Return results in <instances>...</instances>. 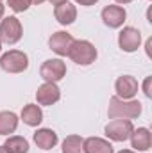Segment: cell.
Here are the masks:
<instances>
[{
	"instance_id": "1",
	"label": "cell",
	"mask_w": 152,
	"mask_h": 153,
	"mask_svg": "<svg viewBox=\"0 0 152 153\" xmlns=\"http://www.w3.org/2000/svg\"><path fill=\"white\" fill-rule=\"evenodd\" d=\"M141 114V103L138 100H122L116 94L111 96L109 100V109H108V116L114 119V117H122V119H136Z\"/></svg>"
},
{
	"instance_id": "2",
	"label": "cell",
	"mask_w": 152,
	"mask_h": 153,
	"mask_svg": "<svg viewBox=\"0 0 152 153\" xmlns=\"http://www.w3.org/2000/svg\"><path fill=\"white\" fill-rule=\"evenodd\" d=\"M68 57L79 66H90L97 59V48L93 43L86 39H75L68 52Z\"/></svg>"
},
{
	"instance_id": "3",
	"label": "cell",
	"mask_w": 152,
	"mask_h": 153,
	"mask_svg": "<svg viewBox=\"0 0 152 153\" xmlns=\"http://www.w3.org/2000/svg\"><path fill=\"white\" fill-rule=\"evenodd\" d=\"M0 68L5 73H23L29 68V57L20 50H9L0 57Z\"/></svg>"
},
{
	"instance_id": "4",
	"label": "cell",
	"mask_w": 152,
	"mask_h": 153,
	"mask_svg": "<svg viewBox=\"0 0 152 153\" xmlns=\"http://www.w3.org/2000/svg\"><path fill=\"white\" fill-rule=\"evenodd\" d=\"M132 130H134L132 121H131V119H122V117L111 119V121L106 125V128H104L106 135H108L111 141H114V143H123V141H127V139L131 137Z\"/></svg>"
},
{
	"instance_id": "5",
	"label": "cell",
	"mask_w": 152,
	"mask_h": 153,
	"mask_svg": "<svg viewBox=\"0 0 152 153\" xmlns=\"http://www.w3.org/2000/svg\"><path fill=\"white\" fill-rule=\"evenodd\" d=\"M23 36L22 23L16 16H7L0 22V41L5 45H16Z\"/></svg>"
},
{
	"instance_id": "6",
	"label": "cell",
	"mask_w": 152,
	"mask_h": 153,
	"mask_svg": "<svg viewBox=\"0 0 152 153\" xmlns=\"http://www.w3.org/2000/svg\"><path fill=\"white\" fill-rule=\"evenodd\" d=\"M39 75L45 82H52L57 84L59 80H63L66 75V64L61 59H48L41 64L39 68Z\"/></svg>"
},
{
	"instance_id": "7",
	"label": "cell",
	"mask_w": 152,
	"mask_h": 153,
	"mask_svg": "<svg viewBox=\"0 0 152 153\" xmlns=\"http://www.w3.org/2000/svg\"><path fill=\"white\" fill-rule=\"evenodd\" d=\"M141 45V32L134 27H123L118 34V46L127 52V53H132L140 48Z\"/></svg>"
},
{
	"instance_id": "8",
	"label": "cell",
	"mask_w": 152,
	"mask_h": 153,
	"mask_svg": "<svg viewBox=\"0 0 152 153\" xmlns=\"http://www.w3.org/2000/svg\"><path fill=\"white\" fill-rule=\"evenodd\" d=\"M100 18L106 27L109 29H120L127 18V11L122 5H106L100 13Z\"/></svg>"
},
{
	"instance_id": "9",
	"label": "cell",
	"mask_w": 152,
	"mask_h": 153,
	"mask_svg": "<svg viewBox=\"0 0 152 153\" xmlns=\"http://www.w3.org/2000/svg\"><path fill=\"white\" fill-rule=\"evenodd\" d=\"M74 41H75V39H74L72 34H68V32H65V30H59V32H54V34L48 38V46H50L52 52H56L57 55L65 57V55H68V52H70Z\"/></svg>"
},
{
	"instance_id": "10",
	"label": "cell",
	"mask_w": 152,
	"mask_h": 153,
	"mask_svg": "<svg viewBox=\"0 0 152 153\" xmlns=\"http://www.w3.org/2000/svg\"><path fill=\"white\" fill-rule=\"evenodd\" d=\"M114 91L116 96L122 100H132L138 93V80L131 75H122L114 82Z\"/></svg>"
},
{
	"instance_id": "11",
	"label": "cell",
	"mask_w": 152,
	"mask_h": 153,
	"mask_svg": "<svg viewBox=\"0 0 152 153\" xmlns=\"http://www.w3.org/2000/svg\"><path fill=\"white\" fill-rule=\"evenodd\" d=\"M59 98H61V91H59L57 84H52V82L41 84L36 91L38 105H54L59 102Z\"/></svg>"
},
{
	"instance_id": "12",
	"label": "cell",
	"mask_w": 152,
	"mask_h": 153,
	"mask_svg": "<svg viewBox=\"0 0 152 153\" xmlns=\"http://www.w3.org/2000/svg\"><path fill=\"white\" fill-rule=\"evenodd\" d=\"M131 146L136 152H149L152 146V134L149 128L141 126V128H134L131 134Z\"/></svg>"
},
{
	"instance_id": "13",
	"label": "cell",
	"mask_w": 152,
	"mask_h": 153,
	"mask_svg": "<svg viewBox=\"0 0 152 153\" xmlns=\"http://www.w3.org/2000/svg\"><path fill=\"white\" fill-rule=\"evenodd\" d=\"M54 16L61 25H72L77 20V7L70 2H63V4L56 5Z\"/></svg>"
},
{
	"instance_id": "14",
	"label": "cell",
	"mask_w": 152,
	"mask_h": 153,
	"mask_svg": "<svg viewBox=\"0 0 152 153\" xmlns=\"http://www.w3.org/2000/svg\"><path fill=\"white\" fill-rule=\"evenodd\" d=\"M57 134L52 128H39L34 134V143L39 150H52L57 144Z\"/></svg>"
},
{
	"instance_id": "15",
	"label": "cell",
	"mask_w": 152,
	"mask_h": 153,
	"mask_svg": "<svg viewBox=\"0 0 152 153\" xmlns=\"http://www.w3.org/2000/svg\"><path fill=\"white\" fill-rule=\"evenodd\" d=\"M22 121L27 125V126H38L39 123L43 121V111L41 107L36 103H29L22 109Z\"/></svg>"
},
{
	"instance_id": "16",
	"label": "cell",
	"mask_w": 152,
	"mask_h": 153,
	"mask_svg": "<svg viewBox=\"0 0 152 153\" xmlns=\"http://www.w3.org/2000/svg\"><path fill=\"white\" fill-rule=\"evenodd\" d=\"M84 153H113V146L106 139L88 137L84 139Z\"/></svg>"
},
{
	"instance_id": "17",
	"label": "cell",
	"mask_w": 152,
	"mask_h": 153,
	"mask_svg": "<svg viewBox=\"0 0 152 153\" xmlns=\"http://www.w3.org/2000/svg\"><path fill=\"white\" fill-rule=\"evenodd\" d=\"M16 128H18V116L11 111H2L0 112V135L14 134Z\"/></svg>"
},
{
	"instance_id": "18",
	"label": "cell",
	"mask_w": 152,
	"mask_h": 153,
	"mask_svg": "<svg viewBox=\"0 0 152 153\" xmlns=\"http://www.w3.org/2000/svg\"><path fill=\"white\" fill-rule=\"evenodd\" d=\"M4 146H5V150L9 153H27L29 152V143L22 135H11V137H7V141L4 143Z\"/></svg>"
},
{
	"instance_id": "19",
	"label": "cell",
	"mask_w": 152,
	"mask_h": 153,
	"mask_svg": "<svg viewBox=\"0 0 152 153\" xmlns=\"http://www.w3.org/2000/svg\"><path fill=\"white\" fill-rule=\"evenodd\" d=\"M63 153H84V139L81 135H68L63 141Z\"/></svg>"
},
{
	"instance_id": "20",
	"label": "cell",
	"mask_w": 152,
	"mask_h": 153,
	"mask_svg": "<svg viewBox=\"0 0 152 153\" xmlns=\"http://www.w3.org/2000/svg\"><path fill=\"white\" fill-rule=\"evenodd\" d=\"M7 5L14 13H23L31 7V0H7Z\"/></svg>"
},
{
	"instance_id": "21",
	"label": "cell",
	"mask_w": 152,
	"mask_h": 153,
	"mask_svg": "<svg viewBox=\"0 0 152 153\" xmlns=\"http://www.w3.org/2000/svg\"><path fill=\"white\" fill-rule=\"evenodd\" d=\"M150 82H152V76H147L145 82H143V93L147 98H152V91H150Z\"/></svg>"
},
{
	"instance_id": "22",
	"label": "cell",
	"mask_w": 152,
	"mask_h": 153,
	"mask_svg": "<svg viewBox=\"0 0 152 153\" xmlns=\"http://www.w3.org/2000/svg\"><path fill=\"white\" fill-rule=\"evenodd\" d=\"M99 0H75V4L79 5H84V7H90V5H95Z\"/></svg>"
},
{
	"instance_id": "23",
	"label": "cell",
	"mask_w": 152,
	"mask_h": 153,
	"mask_svg": "<svg viewBox=\"0 0 152 153\" xmlns=\"http://www.w3.org/2000/svg\"><path fill=\"white\" fill-rule=\"evenodd\" d=\"M150 48H152V39H147V43H145V50H147V55H149V57H152Z\"/></svg>"
},
{
	"instance_id": "24",
	"label": "cell",
	"mask_w": 152,
	"mask_h": 153,
	"mask_svg": "<svg viewBox=\"0 0 152 153\" xmlns=\"http://www.w3.org/2000/svg\"><path fill=\"white\" fill-rule=\"evenodd\" d=\"M4 13H5V7H4L2 2H0V22H2V18H4Z\"/></svg>"
},
{
	"instance_id": "25",
	"label": "cell",
	"mask_w": 152,
	"mask_h": 153,
	"mask_svg": "<svg viewBox=\"0 0 152 153\" xmlns=\"http://www.w3.org/2000/svg\"><path fill=\"white\" fill-rule=\"evenodd\" d=\"M50 4H54V5H59V4H63V2H68V0H48Z\"/></svg>"
},
{
	"instance_id": "26",
	"label": "cell",
	"mask_w": 152,
	"mask_h": 153,
	"mask_svg": "<svg viewBox=\"0 0 152 153\" xmlns=\"http://www.w3.org/2000/svg\"><path fill=\"white\" fill-rule=\"evenodd\" d=\"M114 2H116V4H123V5H125V4H131L132 0H114Z\"/></svg>"
},
{
	"instance_id": "27",
	"label": "cell",
	"mask_w": 152,
	"mask_h": 153,
	"mask_svg": "<svg viewBox=\"0 0 152 153\" xmlns=\"http://www.w3.org/2000/svg\"><path fill=\"white\" fill-rule=\"evenodd\" d=\"M43 2H47V0H31V4H36V5H39V4H43Z\"/></svg>"
},
{
	"instance_id": "28",
	"label": "cell",
	"mask_w": 152,
	"mask_h": 153,
	"mask_svg": "<svg viewBox=\"0 0 152 153\" xmlns=\"http://www.w3.org/2000/svg\"><path fill=\"white\" fill-rule=\"evenodd\" d=\"M0 153H9V152H7V150H5V146H4V144L0 146Z\"/></svg>"
},
{
	"instance_id": "29",
	"label": "cell",
	"mask_w": 152,
	"mask_h": 153,
	"mask_svg": "<svg viewBox=\"0 0 152 153\" xmlns=\"http://www.w3.org/2000/svg\"><path fill=\"white\" fill-rule=\"evenodd\" d=\"M118 153H134V152H131V150H122V152H118Z\"/></svg>"
},
{
	"instance_id": "30",
	"label": "cell",
	"mask_w": 152,
	"mask_h": 153,
	"mask_svg": "<svg viewBox=\"0 0 152 153\" xmlns=\"http://www.w3.org/2000/svg\"><path fill=\"white\" fill-rule=\"evenodd\" d=\"M0 52H2V41H0Z\"/></svg>"
},
{
	"instance_id": "31",
	"label": "cell",
	"mask_w": 152,
	"mask_h": 153,
	"mask_svg": "<svg viewBox=\"0 0 152 153\" xmlns=\"http://www.w3.org/2000/svg\"><path fill=\"white\" fill-rule=\"evenodd\" d=\"M0 2H2V0H0Z\"/></svg>"
}]
</instances>
